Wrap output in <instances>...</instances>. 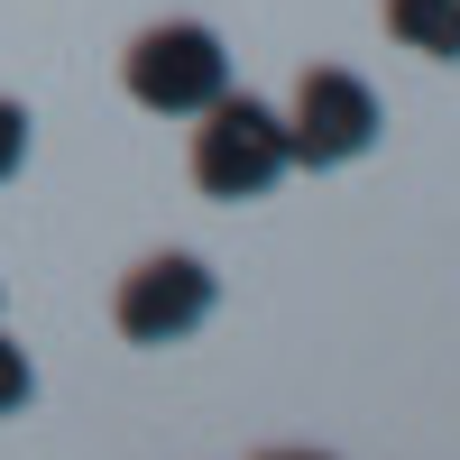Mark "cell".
Segmentation results:
<instances>
[{
	"label": "cell",
	"instance_id": "2",
	"mask_svg": "<svg viewBox=\"0 0 460 460\" xmlns=\"http://www.w3.org/2000/svg\"><path fill=\"white\" fill-rule=\"evenodd\" d=\"M120 84H129L138 111H157V120H203L230 93V56H221V37L203 19H157V28L129 37Z\"/></svg>",
	"mask_w": 460,
	"mask_h": 460
},
{
	"label": "cell",
	"instance_id": "8",
	"mask_svg": "<svg viewBox=\"0 0 460 460\" xmlns=\"http://www.w3.org/2000/svg\"><path fill=\"white\" fill-rule=\"evenodd\" d=\"M258 460H332V451H258Z\"/></svg>",
	"mask_w": 460,
	"mask_h": 460
},
{
	"label": "cell",
	"instance_id": "4",
	"mask_svg": "<svg viewBox=\"0 0 460 460\" xmlns=\"http://www.w3.org/2000/svg\"><path fill=\"white\" fill-rule=\"evenodd\" d=\"M377 129H387V111H377V93L359 84L350 65H304V84L286 102V147L295 166H359Z\"/></svg>",
	"mask_w": 460,
	"mask_h": 460
},
{
	"label": "cell",
	"instance_id": "3",
	"mask_svg": "<svg viewBox=\"0 0 460 460\" xmlns=\"http://www.w3.org/2000/svg\"><path fill=\"white\" fill-rule=\"evenodd\" d=\"M212 304H221V277L194 258V249H157V258H138L120 295H111V323H120V341H138V350H175L184 332H203L212 323Z\"/></svg>",
	"mask_w": 460,
	"mask_h": 460
},
{
	"label": "cell",
	"instance_id": "7",
	"mask_svg": "<svg viewBox=\"0 0 460 460\" xmlns=\"http://www.w3.org/2000/svg\"><path fill=\"white\" fill-rule=\"evenodd\" d=\"M19 166H28V111H19V102H0V184H10Z\"/></svg>",
	"mask_w": 460,
	"mask_h": 460
},
{
	"label": "cell",
	"instance_id": "1",
	"mask_svg": "<svg viewBox=\"0 0 460 460\" xmlns=\"http://www.w3.org/2000/svg\"><path fill=\"white\" fill-rule=\"evenodd\" d=\"M295 175V147H286V111L258 102V93H221L194 129V194L203 203H258Z\"/></svg>",
	"mask_w": 460,
	"mask_h": 460
},
{
	"label": "cell",
	"instance_id": "6",
	"mask_svg": "<svg viewBox=\"0 0 460 460\" xmlns=\"http://www.w3.org/2000/svg\"><path fill=\"white\" fill-rule=\"evenodd\" d=\"M28 396H37V368H28V350H19V341L0 332V414H19Z\"/></svg>",
	"mask_w": 460,
	"mask_h": 460
},
{
	"label": "cell",
	"instance_id": "5",
	"mask_svg": "<svg viewBox=\"0 0 460 460\" xmlns=\"http://www.w3.org/2000/svg\"><path fill=\"white\" fill-rule=\"evenodd\" d=\"M387 37L433 65H460V0H387Z\"/></svg>",
	"mask_w": 460,
	"mask_h": 460
}]
</instances>
